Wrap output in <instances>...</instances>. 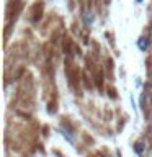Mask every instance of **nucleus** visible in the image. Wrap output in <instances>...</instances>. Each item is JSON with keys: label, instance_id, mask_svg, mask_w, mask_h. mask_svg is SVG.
Instances as JSON below:
<instances>
[{"label": "nucleus", "instance_id": "nucleus-1", "mask_svg": "<svg viewBox=\"0 0 152 157\" xmlns=\"http://www.w3.org/2000/svg\"><path fill=\"white\" fill-rule=\"evenodd\" d=\"M139 48L141 49H146L147 48V41H139Z\"/></svg>", "mask_w": 152, "mask_h": 157}]
</instances>
